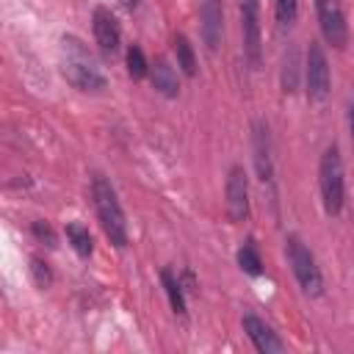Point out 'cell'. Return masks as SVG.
I'll use <instances>...</instances> for the list:
<instances>
[{
    "label": "cell",
    "mask_w": 354,
    "mask_h": 354,
    "mask_svg": "<svg viewBox=\"0 0 354 354\" xmlns=\"http://www.w3.org/2000/svg\"><path fill=\"white\" fill-rule=\"evenodd\" d=\"M174 55H177V66H180L188 77H194V75H196V55H194L191 41H188L183 33H174Z\"/></svg>",
    "instance_id": "cell-16"
},
{
    "label": "cell",
    "mask_w": 354,
    "mask_h": 354,
    "mask_svg": "<svg viewBox=\"0 0 354 354\" xmlns=\"http://www.w3.org/2000/svg\"><path fill=\"white\" fill-rule=\"evenodd\" d=\"M127 75L133 80H141L147 75V58H144V50L138 44H130L127 47Z\"/></svg>",
    "instance_id": "cell-19"
},
{
    "label": "cell",
    "mask_w": 354,
    "mask_h": 354,
    "mask_svg": "<svg viewBox=\"0 0 354 354\" xmlns=\"http://www.w3.org/2000/svg\"><path fill=\"white\" fill-rule=\"evenodd\" d=\"M304 83H307V97L313 102L326 100L329 94V64H326V53L318 41H310L307 47V61H304Z\"/></svg>",
    "instance_id": "cell-5"
},
{
    "label": "cell",
    "mask_w": 354,
    "mask_h": 354,
    "mask_svg": "<svg viewBox=\"0 0 354 354\" xmlns=\"http://www.w3.org/2000/svg\"><path fill=\"white\" fill-rule=\"evenodd\" d=\"M238 266H241V271L249 274V277L263 274V260H260V252H257V246H254L252 241H246V243L238 249Z\"/></svg>",
    "instance_id": "cell-17"
},
{
    "label": "cell",
    "mask_w": 354,
    "mask_h": 354,
    "mask_svg": "<svg viewBox=\"0 0 354 354\" xmlns=\"http://www.w3.org/2000/svg\"><path fill=\"white\" fill-rule=\"evenodd\" d=\"M30 277H33L36 288H50V282H53V271L41 257H30Z\"/></svg>",
    "instance_id": "cell-21"
},
{
    "label": "cell",
    "mask_w": 354,
    "mask_h": 354,
    "mask_svg": "<svg viewBox=\"0 0 354 354\" xmlns=\"http://www.w3.org/2000/svg\"><path fill=\"white\" fill-rule=\"evenodd\" d=\"M241 11V33H243V53L252 69L263 61V41H260V3L257 0H238Z\"/></svg>",
    "instance_id": "cell-6"
},
{
    "label": "cell",
    "mask_w": 354,
    "mask_h": 354,
    "mask_svg": "<svg viewBox=\"0 0 354 354\" xmlns=\"http://www.w3.org/2000/svg\"><path fill=\"white\" fill-rule=\"evenodd\" d=\"M318 188H321L324 210L329 216H337L343 210V199H346V180H343L340 149L335 144L321 152V160H318Z\"/></svg>",
    "instance_id": "cell-3"
},
{
    "label": "cell",
    "mask_w": 354,
    "mask_h": 354,
    "mask_svg": "<svg viewBox=\"0 0 354 354\" xmlns=\"http://www.w3.org/2000/svg\"><path fill=\"white\" fill-rule=\"evenodd\" d=\"M348 133H351V141H354V100L348 102Z\"/></svg>",
    "instance_id": "cell-23"
},
{
    "label": "cell",
    "mask_w": 354,
    "mask_h": 354,
    "mask_svg": "<svg viewBox=\"0 0 354 354\" xmlns=\"http://www.w3.org/2000/svg\"><path fill=\"white\" fill-rule=\"evenodd\" d=\"M30 232H33L39 241H44L47 246H55V232H53V227H50L47 221H41V218L33 221V224H30Z\"/></svg>",
    "instance_id": "cell-22"
},
{
    "label": "cell",
    "mask_w": 354,
    "mask_h": 354,
    "mask_svg": "<svg viewBox=\"0 0 354 354\" xmlns=\"http://www.w3.org/2000/svg\"><path fill=\"white\" fill-rule=\"evenodd\" d=\"M315 14H318V25H321L324 39L332 47L343 50L348 41V22H346L340 3L337 0H315Z\"/></svg>",
    "instance_id": "cell-7"
},
{
    "label": "cell",
    "mask_w": 354,
    "mask_h": 354,
    "mask_svg": "<svg viewBox=\"0 0 354 354\" xmlns=\"http://www.w3.org/2000/svg\"><path fill=\"white\" fill-rule=\"evenodd\" d=\"M252 147H254V169L263 183L274 177V158H271V133L263 119L252 124Z\"/></svg>",
    "instance_id": "cell-12"
},
{
    "label": "cell",
    "mask_w": 354,
    "mask_h": 354,
    "mask_svg": "<svg viewBox=\"0 0 354 354\" xmlns=\"http://www.w3.org/2000/svg\"><path fill=\"white\" fill-rule=\"evenodd\" d=\"M66 241L72 243V249H75L80 257H88V254L94 252L91 232H88L83 224H77V221H69V224H66Z\"/></svg>",
    "instance_id": "cell-15"
},
{
    "label": "cell",
    "mask_w": 354,
    "mask_h": 354,
    "mask_svg": "<svg viewBox=\"0 0 354 354\" xmlns=\"http://www.w3.org/2000/svg\"><path fill=\"white\" fill-rule=\"evenodd\" d=\"M91 30H94V41H97V47H100L102 55H113L119 50L122 30H119L116 17L108 8H102V6L94 8V14H91Z\"/></svg>",
    "instance_id": "cell-10"
},
{
    "label": "cell",
    "mask_w": 354,
    "mask_h": 354,
    "mask_svg": "<svg viewBox=\"0 0 354 354\" xmlns=\"http://www.w3.org/2000/svg\"><path fill=\"white\" fill-rule=\"evenodd\" d=\"M224 199H227V216H230V221L241 224V221L249 218V180H246V171L241 166H232L227 171Z\"/></svg>",
    "instance_id": "cell-8"
},
{
    "label": "cell",
    "mask_w": 354,
    "mask_h": 354,
    "mask_svg": "<svg viewBox=\"0 0 354 354\" xmlns=\"http://www.w3.org/2000/svg\"><path fill=\"white\" fill-rule=\"evenodd\" d=\"M152 86L155 91H160L163 97H177L180 94V83H177V72L166 58H158L152 64Z\"/></svg>",
    "instance_id": "cell-13"
},
{
    "label": "cell",
    "mask_w": 354,
    "mask_h": 354,
    "mask_svg": "<svg viewBox=\"0 0 354 354\" xmlns=\"http://www.w3.org/2000/svg\"><path fill=\"white\" fill-rule=\"evenodd\" d=\"M91 202L97 210V218L102 224V232L108 235V241L113 246H127V221H124V210L119 205V196L113 191V185L102 177V174H91Z\"/></svg>",
    "instance_id": "cell-2"
},
{
    "label": "cell",
    "mask_w": 354,
    "mask_h": 354,
    "mask_svg": "<svg viewBox=\"0 0 354 354\" xmlns=\"http://www.w3.org/2000/svg\"><path fill=\"white\" fill-rule=\"evenodd\" d=\"M296 86H299V53L290 47L285 53V61H282V91L293 94Z\"/></svg>",
    "instance_id": "cell-18"
},
{
    "label": "cell",
    "mask_w": 354,
    "mask_h": 354,
    "mask_svg": "<svg viewBox=\"0 0 354 354\" xmlns=\"http://www.w3.org/2000/svg\"><path fill=\"white\" fill-rule=\"evenodd\" d=\"M61 75L77 91L97 94V91L105 88V75L100 72L97 61L86 50V44L80 39H75V36H64L61 39Z\"/></svg>",
    "instance_id": "cell-1"
},
{
    "label": "cell",
    "mask_w": 354,
    "mask_h": 354,
    "mask_svg": "<svg viewBox=\"0 0 354 354\" xmlns=\"http://www.w3.org/2000/svg\"><path fill=\"white\" fill-rule=\"evenodd\" d=\"M160 285H163V290H166V299H169L171 310H174L177 315H185V290H183L180 277H174L171 268H163V271H160Z\"/></svg>",
    "instance_id": "cell-14"
},
{
    "label": "cell",
    "mask_w": 354,
    "mask_h": 354,
    "mask_svg": "<svg viewBox=\"0 0 354 354\" xmlns=\"http://www.w3.org/2000/svg\"><path fill=\"white\" fill-rule=\"evenodd\" d=\"M285 254H288V263L293 268V277H296L299 288L307 296H321L324 293V277H321V268H318L315 254L310 252V246L299 235H288L285 238Z\"/></svg>",
    "instance_id": "cell-4"
},
{
    "label": "cell",
    "mask_w": 354,
    "mask_h": 354,
    "mask_svg": "<svg viewBox=\"0 0 354 354\" xmlns=\"http://www.w3.org/2000/svg\"><path fill=\"white\" fill-rule=\"evenodd\" d=\"M199 30L210 53L221 47L224 39V6L221 0H199Z\"/></svg>",
    "instance_id": "cell-9"
},
{
    "label": "cell",
    "mask_w": 354,
    "mask_h": 354,
    "mask_svg": "<svg viewBox=\"0 0 354 354\" xmlns=\"http://www.w3.org/2000/svg\"><path fill=\"white\" fill-rule=\"evenodd\" d=\"M299 14V0H274V17L279 28H290Z\"/></svg>",
    "instance_id": "cell-20"
},
{
    "label": "cell",
    "mask_w": 354,
    "mask_h": 354,
    "mask_svg": "<svg viewBox=\"0 0 354 354\" xmlns=\"http://www.w3.org/2000/svg\"><path fill=\"white\" fill-rule=\"evenodd\" d=\"M241 324H243L246 337L252 340V346H254L260 354H279V351L285 348L282 340L277 337V332H274L263 318H257L254 313H246V315L241 318Z\"/></svg>",
    "instance_id": "cell-11"
}]
</instances>
